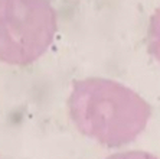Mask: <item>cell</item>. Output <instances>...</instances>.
I'll list each match as a JSON object with an SVG mask.
<instances>
[{
    "label": "cell",
    "mask_w": 160,
    "mask_h": 159,
    "mask_svg": "<svg viewBox=\"0 0 160 159\" xmlns=\"http://www.w3.org/2000/svg\"><path fill=\"white\" fill-rule=\"evenodd\" d=\"M69 116L84 136L117 148L134 142L150 120V106L136 91L107 78L75 81Z\"/></svg>",
    "instance_id": "1"
},
{
    "label": "cell",
    "mask_w": 160,
    "mask_h": 159,
    "mask_svg": "<svg viewBox=\"0 0 160 159\" xmlns=\"http://www.w3.org/2000/svg\"><path fill=\"white\" fill-rule=\"evenodd\" d=\"M56 29V10L49 0H0V61H38L51 48Z\"/></svg>",
    "instance_id": "2"
},
{
    "label": "cell",
    "mask_w": 160,
    "mask_h": 159,
    "mask_svg": "<svg viewBox=\"0 0 160 159\" xmlns=\"http://www.w3.org/2000/svg\"><path fill=\"white\" fill-rule=\"evenodd\" d=\"M149 49L160 62V8L154 12L149 25Z\"/></svg>",
    "instance_id": "3"
}]
</instances>
